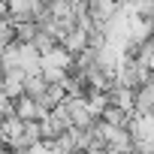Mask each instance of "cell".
<instances>
[{
	"instance_id": "cell-8",
	"label": "cell",
	"mask_w": 154,
	"mask_h": 154,
	"mask_svg": "<svg viewBox=\"0 0 154 154\" xmlns=\"http://www.w3.org/2000/svg\"><path fill=\"white\" fill-rule=\"evenodd\" d=\"M15 115V100L12 97H0V118H9Z\"/></svg>"
},
{
	"instance_id": "cell-2",
	"label": "cell",
	"mask_w": 154,
	"mask_h": 154,
	"mask_svg": "<svg viewBox=\"0 0 154 154\" xmlns=\"http://www.w3.org/2000/svg\"><path fill=\"white\" fill-rule=\"evenodd\" d=\"M63 45H66L72 54H79V51H85V48L91 45V33L82 30V27H72V30L63 36Z\"/></svg>"
},
{
	"instance_id": "cell-1",
	"label": "cell",
	"mask_w": 154,
	"mask_h": 154,
	"mask_svg": "<svg viewBox=\"0 0 154 154\" xmlns=\"http://www.w3.org/2000/svg\"><path fill=\"white\" fill-rule=\"evenodd\" d=\"M136 112L139 115H151L154 112V79H148L145 85L136 88Z\"/></svg>"
},
{
	"instance_id": "cell-3",
	"label": "cell",
	"mask_w": 154,
	"mask_h": 154,
	"mask_svg": "<svg viewBox=\"0 0 154 154\" xmlns=\"http://www.w3.org/2000/svg\"><path fill=\"white\" fill-rule=\"evenodd\" d=\"M48 88H51V82L45 79L42 72H30L27 79H24V94H30L33 100H39V97H42Z\"/></svg>"
},
{
	"instance_id": "cell-4",
	"label": "cell",
	"mask_w": 154,
	"mask_h": 154,
	"mask_svg": "<svg viewBox=\"0 0 154 154\" xmlns=\"http://www.w3.org/2000/svg\"><path fill=\"white\" fill-rule=\"evenodd\" d=\"M130 118H133V112H127V109H121V106H115V103H109V109L103 112V121L118 124V127H127Z\"/></svg>"
},
{
	"instance_id": "cell-5",
	"label": "cell",
	"mask_w": 154,
	"mask_h": 154,
	"mask_svg": "<svg viewBox=\"0 0 154 154\" xmlns=\"http://www.w3.org/2000/svg\"><path fill=\"white\" fill-rule=\"evenodd\" d=\"M39 30H42L39 21H21V24H15V39L18 42H33Z\"/></svg>"
},
{
	"instance_id": "cell-7",
	"label": "cell",
	"mask_w": 154,
	"mask_h": 154,
	"mask_svg": "<svg viewBox=\"0 0 154 154\" xmlns=\"http://www.w3.org/2000/svg\"><path fill=\"white\" fill-rule=\"evenodd\" d=\"M24 154H54V151H51V142L42 139V142H33L30 148H24Z\"/></svg>"
},
{
	"instance_id": "cell-6",
	"label": "cell",
	"mask_w": 154,
	"mask_h": 154,
	"mask_svg": "<svg viewBox=\"0 0 154 154\" xmlns=\"http://www.w3.org/2000/svg\"><path fill=\"white\" fill-rule=\"evenodd\" d=\"M60 133H63V127H60L51 115H48V118H42V139H45V142H54Z\"/></svg>"
}]
</instances>
